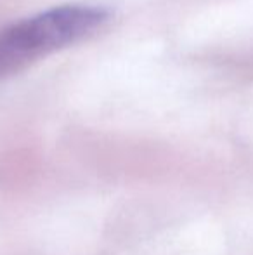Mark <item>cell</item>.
<instances>
[{
  "instance_id": "1",
  "label": "cell",
  "mask_w": 253,
  "mask_h": 255,
  "mask_svg": "<svg viewBox=\"0 0 253 255\" xmlns=\"http://www.w3.org/2000/svg\"><path fill=\"white\" fill-rule=\"evenodd\" d=\"M109 10L97 5H61L0 30V77L68 45L92 37L109 21Z\"/></svg>"
}]
</instances>
